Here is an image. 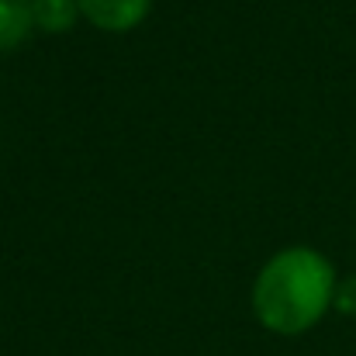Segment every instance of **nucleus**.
<instances>
[{
	"mask_svg": "<svg viewBox=\"0 0 356 356\" xmlns=\"http://www.w3.org/2000/svg\"><path fill=\"white\" fill-rule=\"evenodd\" d=\"M336 266L318 249H280L252 280V315L277 336H301L325 318L336 301Z\"/></svg>",
	"mask_w": 356,
	"mask_h": 356,
	"instance_id": "nucleus-1",
	"label": "nucleus"
},
{
	"mask_svg": "<svg viewBox=\"0 0 356 356\" xmlns=\"http://www.w3.org/2000/svg\"><path fill=\"white\" fill-rule=\"evenodd\" d=\"M76 7L101 31H131L145 21L152 0H76Z\"/></svg>",
	"mask_w": 356,
	"mask_h": 356,
	"instance_id": "nucleus-2",
	"label": "nucleus"
},
{
	"mask_svg": "<svg viewBox=\"0 0 356 356\" xmlns=\"http://www.w3.org/2000/svg\"><path fill=\"white\" fill-rule=\"evenodd\" d=\"M35 28L31 0H0V52L17 49Z\"/></svg>",
	"mask_w": 356,
	"mask_h": 356,
	"instance_id": "nucleus-3",
	"label": "nucleus"
},
{
	"mask_svg": "<svg viewBox=\"0 0 356 356\" xmlns=\"http://www.w3.org/2000/svg\"><path fill=\"white\" fill-rule=\"evenodd\" d=\"M35 28L42 31H70L80 17L76 0H31Z\"/></svg>",
	"mask_w": 356,
	"mask_h": 356,
	"instance_id": "nucleus-4",
	"label": "nucleus"
},
{
	"mask_svg": "<svg viewBox=\"0 0 356 356\" xmlns=\"http://www.w3.org/2000/svg\"><path fill=\"white\" fill-rule=\"evenodd\" d=\"M343 315H356V277H346L336 284V301H332Z\"/></svg>",
	"mask_w": 356,
	"mask_h": 356,
	"instance_id": "nucleus-5",
	"label": "nucleus"
}]
</instances>
